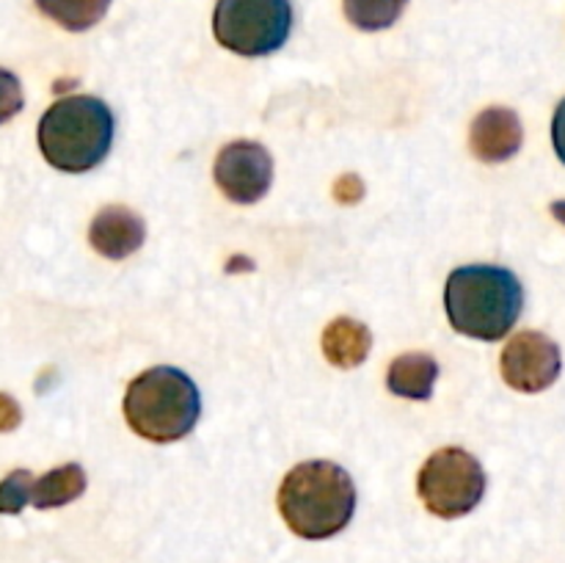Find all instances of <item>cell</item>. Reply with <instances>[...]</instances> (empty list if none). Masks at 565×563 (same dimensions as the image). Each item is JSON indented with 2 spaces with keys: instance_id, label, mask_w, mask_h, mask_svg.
I'll use <instances>...</instances> for the list:
<instances>
[{
  "instance_id": "cell-1",
  "label": "cell",
  "mask_w": 565,
  "mask_h": 563,
  "mask_svg": "<svg viewBox=\"0 0 565 563\" xmlns=\"http://www.w3.org/2000/svg\"><path fill=\"white\" fill-rule=\"evenodd\" d=\"M279 513L287 528L309 541L342 533L356 511V486L334 461H303L279 486Z\"/></svg>"
},
{
  "instance_id": "cell-2",
  "label": "cell",
  "mask_w": 565,
  "mask_h": 563,
  "mask_svg": "<svg viewBox=\"0 0 565 563\" xmlns=\"http://www.w3.org/2000/svg\"><path fill=\"white\" fill-rule=\"evenodd\" d=\"M522 307V282L502 265H461L447 279V318L472 340H502L516 326Z\"/></svg>"
},
{
  "instance_id": "cell-3",
  "label": "cell",
  "mask_w": 565,
  "mask_h": 563,
  "mask_svg": "<svg viewBox=\"0 0 565 563\" xmlns=\"http://www.w3.org/2000/svg\"><path fill=\"white\" fill-rule=\"evenodd\" d=\"M114 110L97 97L72 94L44 110L39 121V149L53 169L83 174L105 160L114 144Z\"/></svg>"
},
{
  "instance_id": "cell-4",
  "label": "cell",
  "mask_w": 565,
  "mask_h": 563,
  "mask_svg": "<svg viewBox=\"0 0 565 563\" xmlns=\"http://www.w3.org/2000/svg\"><path fill=\"white\" fill-rule=\"evenodd\" d=\"M121 408L141 439L163 445L191 434L202 414V395L182 370L158 364L130 381Z\"/></svg>"
},
{
  "instance_id": "cell-5",
  "label": "cell",
  "mask_w": 565,
  "mask_h": 563,
  "mask_svg": "<svg viewBox=\"0 0 565 563\" xmlns=\"http://www.w3.org/2000/svg\"><path fill=\"white\" fill-rule=\"evenodd\" d=\"M292 31L290 0H218L213 33L221 47L246 59L281 50Z\"/></svg>"
},
{
  "instance_id": "cell-6",
  "label": "cell",
  "mask_w": 565,
  "mask_h": 563,
  "mask_svg": "<svg viewBox=\"0 0 565 563\" xmlns=\"http://www.w3.org/2000/svg\"><path fill=\"white\" fill-rule=\"evenodd\" d=\"M417 491L434 517H467L483 500L486 472L463 447H441L419 469Z\"/></svg>"
},
{
  "instance_id": "cell-7",
  "label": "cell",
  "mask_w": 565,
  "mask_h": 563,
  "mask_svg": "<svg viewBox=\"0 0 565 563\" xmlns=\"http://www.w3.org/2000/svg\"><path fill=\"white\" fill-rule=\"evenodd\" d=\"M215 185L230 202L254 204L270 191L274 182V160L257 141H232L215 158Z\"/></svg>"
},
{
  "instance_id": "cell-8",
  "label": "cell",
  "mask_w": 565,
  "mask_h": 563,
  "mask_svg": "<svg viewBox=\"0 0 565 563\" xmlns=\"http://www.w3.org/2000/svg\"><path fill=\"white\" fill-rule=\"evenodd\" d=\"M500 368L508 386L535 395L555 384L563 368V357L552 337L541 334V331H519L502 348Z\"/></svg>"
},
{
  "instance_id": "cell-9",
  "label": "cell",
  "mask_w": 565,
  "mask_h": 563,
  "mask_svg": "<svg viewBox=\"0 0 565 563\" xmlns=\"http://www.w3.org/2000/svg\"><path fill=\"white\" fill-rule=\"evenodd\" d=\"M524 130L519 121L516 110L511 108H486L475 116L472 130H469V147L475 158L483 163H502L511 160L522 149Z\"/></svg>"
},
{
  "instance_id": "cell-10",
  "label": "cell",
  "mask_w": 565,
  "mask_h": 563,
  "mask_svg": "<svg viewBox=\"0 0 565 563\" xmlns=\"http://www.w3.org/2000/svg\"><path fill=\"white\" fill-rule=\"evenodd\" d=\"M143 237H147V226H143L141 215L130 208H121V204L99 210L92 221V230H88L94 252L103 254L105 259L130 257L143 246Z\"/></svg>"
},
{
  "instance_id": "cell-11",
  "label": "cell",
  "mask_w": 565,
  "mask_h": 563,
  "mask_svg": "<svg viewBox=\"0 0 565 563\" xmlns=\"http://www.w3.org/2000/svg\"><path fill=\"white\" fill-rule=\"evenodd\" d=\"M373 337L367 326L353 318H337L323 331V353L334 368L353 370L367 359Z\"/></svg>"
},
{
  "instance_id": "cell-12",
  "label": "cell",
  "mask_w": 565,
  "mask_h": 563,
  "mask_svg": "<svg viewBox=\"0 0 565 563\" xmlns=\"http://www.w3.org/2000/svg\"><path fill=\"white\" fill-rule=\"evenodd\" d=\"M439 379V364L428 353H403L390 364L386 386L395 395L408 401H428L434 395V384Z\"/></svg>"
},
{
  "instance_id": "cell-13",
  "label": "cell",
  "mask_w": 565,
  "mask_h": 563,
  "mask_svg": "<svg viewBox=\"0 0 565 563\" xmlns=\"http://www.w3.org/2000/svg\"><path fill=\"white\" fill-rule=\"evenodd\" d=\"M83 491H86V472H83L81 464H64V467L44 472L42 478H33L31 506L42 508V511L61 508L66 502L77 500Z\"/></svg>"
},
{
  "instance_id": "cell-14",
  "label": "cell",
  "mask_w": 565,
  "mask_h": 563,
  "mask_svg": "<svg viewBox=\"0 0 565 563\" xmlns=\"http://www.w3.org/2000/svg\"><path fill=\"white\" fill-rule=\"evenodd\" d=\"M36 6L55 25L81 33L108 14L110 0H36Z\"/></svg>"
},
{
  "instance_id": "cell-15",
  "label": "cell",
  "mask_w": 565,
  "mask_h": 563,
  "mask_svg": "<svg viewBox=\"0 0 565 563\" xmlns=\"http://www.w3.org/2000/svg\"><path fill=\"white\" fill-rule=\"evenodd\" d=\"M408 0H342L345 17L359 31H384L406 11Z\"/></svg>"
},
{
  "instance_id": "cell-16",
  "label": "cell",
  "mask_w": 565,
  "mask_h": 563,
  "mask_svg": "<svg viewBox=\"0 0 565 563\" xmlns=\"http://www.w3.org/2000/svg\"><path fill=\"white\" fill-rule=\"evenodd\" d=\"M33 475L28 469H14L0 480V513H20L31 506Z\"/></svg>"
},
{
  "instance_id": "cell-17",
  "label": "cell",
  "mask_w": 565,
  "mask_h": 563,
  "mask_svg": "<svg viewBox=\"0 0 565 563\" xmlns=\"http://www.w3.org/2000/svg\"><path fill=\"white\" fill-rule=\"evenodd\" d=\"M22 105H25V97H22V86L17 75L9 70H0V125L20 114Z\"/></svg>"
},
{
  "instance_id": "cell-18",
  "label": "cell",
  "mask_w": 565,
  "mask_h": 563,
  "mask_svg": "<svg viewBox=\"0 0 565 563\" xmlns=\"http://www.w3.org/2000/svg\"><path fill=\"white\" fill-rule=\"evenodd\" d=\"M22 419V412L20 406H17V401L11 395H6V392H0V434H9V431H14L17 425H20Z\"/></svg>"
},
{
  "instance_id": "cell-19",
  "label": "cell",
  "mask_w": 565,
  "mask_h": 563,
  "mask_svg": "<svg viewBox=\"0 0 565 563\" xmlns=\"http://www.w3.org/2000/svg\"><path fill=\"white\" fill-rule=\"evenodd\" d=\"M334 193H337V199H340V202H359V199H362V193H364V185H362V180H359L356 174H345V177H340V180H337Z\"/></svg>"
},
{
  "instance_id": "cell-20",
  "label": "cell",
  "mask_w": 565,
  "mask_h": 563,
  "mask_svg": "<svg viewBox=\"0 0 565 563\" xmlns=\"http://www.w3.org/2000/svg\"><path fill=\"white\" fill-rule=\"evenodd\" d=\"M552 144H555L557 158L565 163V99L557 105L555 119H552Z\"/></svg>"
},
{
  "instance_id": "cell-21",
  "label": "cell",
  "mask_w": 565,
  "mask_h": 563,
  "mask_svg": "<svg viewBox=\"0 0 565 563\" xmlns=\"http://www.w3.org/2000/svg\"><path fill=\"white\" fill-rule=\"evenodd\" d=\"M552 215H555L561 224H565V199L563 202H552Z\"/></svg>"
}]
</instances>
